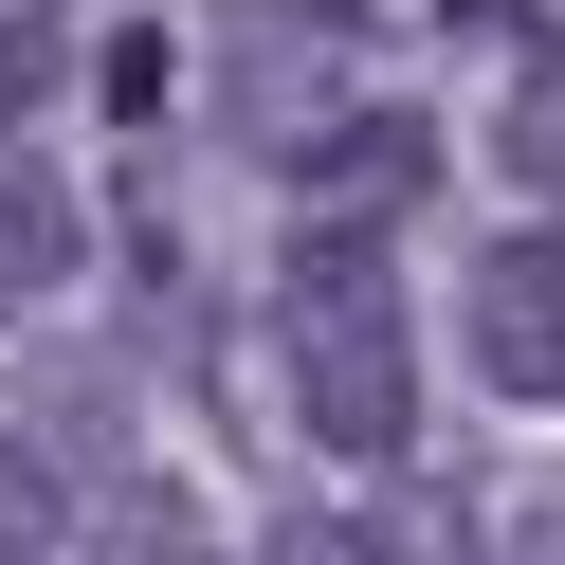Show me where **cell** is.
<instances>
[{"label":"cell","mask_w":565,"mask_h":565,"mask_svg":"<svg viewBox=\"0 0 565 565\" xmlns=\"http://www.w3.org/2000/svg\"><path fill=\"white\" fill-rule=\"evenodd\" d=\"M274 383H292V419L329 456H365V475L419 456V347H402V292H383V274H292V292H274Z\"/></svg>","instance_id":"obj_1"},{"label":"cell","mask_w":565,"mask_h":565,"mask_svg":"<svg viewBox=\"0 0 565 565\" xmlns=\"http://www.w3.org/2000/svg\"><path fill=\"white\" fill-rule=\"evenodd\" d=\"M347 55H365V0H237L220 19V110L256 128V147H329L365 92H347Z\"/></svg>","instance_id":"obj_2"},{"label":"cell","mask_w":565,"mask_h":565,"mask_svg":"<svg viewBox=\"0 0 565 565\" xmlns=\"http://www.w3.org/2000/svg\"><path fill=\"white\" fill-rule=\"evenodd\" d=\"M456 329H475V383L492 402H565V220H511L475 256V292H456Z\"/></svg>","instance_id":"obj_3"},{"label":"cell","mask_w":565,"mask_h":565,"mask_svg":"<svg viewBox=\"0 0 565 565\" xmlns=\"http://www.w3.org/2000/svg\"><path fill=\"white\" fill-rule=\"evenodd\" d=\"M292 183L329 201V220H419V183H438V128H419V110H347L329 147L292 164Z\"/></svg>","instance_id":"obj_4"},{"label":"cell","mask_w":565,"mask_h":565,"mask_svg":"<svg viewBox=\"0 0 565 565\" xmlns=\"http://www.w3.org/2000/svg\"><path fill=\"white\" fill-rule=\"evenodd\" d=\"M74 256H92V201L55 183L38 147H0V310H38V292H74Z\"/></svg>","instance_id":"obj_5"},{"label":"cell","mask_w":565,"mask_h":565,"mask_svg":"<svg viewBox=\"0 0 565 565\" xmlns=\"http://www.w3.org/2000/svg\"><path fill=\"white\" fill-rule=\"evenodd\" d=\"M492 164H511V220H565V19H529V74L492 92Z\"/></svg>","instance_id":"obj_6"},{"label":"cell","mask_w":565,"mask_h":565,"mask_svg":"<svg viewBox=\"0 0 565 565\" xmlns=\"http://www.w3.org/2000/svg\"><path fill=\"white\" fill-rule=\"evenodd\" d=\"M92 565H220V529H201V492L128 475V492H110V529H92Z\"/></svg>","instance_id":"obj_7"},{"label":"cell","mask_w":565,"mask_h":565,"mask_svg":"<svg viewBox=\"0 0 565 565\" xmlns=\"http://www.w3.org/2000/svg\"><path fill=\"white\" fill-rule=\"evenodd\" d=\"M55 547H74V475L0 419V565H55Z\"/></svg>","instance_id":"obj_8"},{"label":"cell","mask_w":565,"mask_h":565,"mask_svg":"<svg viewBox=\"0 0 565 565\" xmlns=\"http://www.w3.org/2000/svg\"><path fill=\"white\" fill-rule=\"evenodd\" d=\"M0 110H55V19H0Z\"/></svg>","instance_id":"obj_9"},{"label":"cell","mask_w":565,"mask_h":565,"mask_svg":"<svg viewBox=\"0 0 565 565\" xmlns=\"http://www.w3.org/2000/svg\"><path fill=\"white\" fill-rule=\"evenodd\" d=\"M529 565H565V511H529Z\"/></svg>","instance_id":"obj_10"}]
</instances>
